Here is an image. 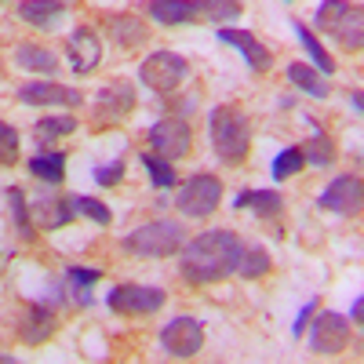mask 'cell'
I'll use <instances>...</instances> for the list:
<instances>
[{
  "instance_id": "2",
  "label": "cell",
  "mask_w": 364,
  "mask_h": 364,
  "mask_svg": "<svg viewBox=\"0 0 364 364\" xmlns=\"http://www.w3.org/2000/svg\"><path fill=\"white\" fill-rule=\"evenodd\" d=\"M208 135H211V149L223 164H240L252 149V120L240 106H215L208 117Z\"/></svg>"
},
{
  "instance_id": "19",
  "label": "cell",
  "mask_w": 364,
  "mask_h": 364,
  "mask_svg": "<svg viewBox=\"0 0 364 364\" xmlns=\"http://www.w3.org/2000/svg\"><path fill=\"white\" fill-rule=\"evenodd\" d=\"M149 18L161 22V26H190L197 22V4L193 0H149Z\"/></svg>"
},
{
  "instance_id": "31",
  "label": "cell",
  "mask_w": 364,
  "mask_h": 364,
  "mask_svg": "<svg viewBox=\"0 0 364 364\" xmlns=\"http://www.w3.org/2000/svg\"><path fill=\"white\" fill-rule=\"evenodd\" d=\"M269 266H273V259H269V252L266 248H245V255H240V266H237V273L245 281H259V277H266L269 273Z\"/></svg>"
},
{
  "instance_id": "1",
  "label": "cell",
  "mask_w": 364,
  "mask_h": 364,
  "mask_svg": "<svg viewBox=\"0 0 364 364\" xmlns=\"http://www.w3.org/2000/svg\"><path fill=\"white\" fill-rule=\"evenodd\" d=\"M178 255H182L178 273L190 284H219V281L237 273L245 245H240V237L230 233V230H208V233H197L190 245H182Z\"/></svg>"
},
{
  "instance_id": "18",
  "label": "cell",
  "mask_w": 364,
  "mask_h": 364,
  "mask_svg": "<svg viewBox=\"0 0 364 364\" xmlns=\"http://www.w3.org/2000/svg\"><path fill=\"white\" fill-rule=\"evenodd\" d=\"M302 120H306V128H310V139L299 146L302 161H306L310 168H331V164H336V142H331V135L317 124L310 113H302Z\"/></svg>"
},
{
  "instance_id": "30",
  "label": "cell",
  "mask_w": 364,
  "mask_h": 364,
  "mask_svg": "<svg viewBox=\"0 0 364 364\" xmlns=\"http://www.w3.org/2000/svg\"><path fill=\"white\" fill-rule=\"evenodd\" d=\"M302 168H306V161H302V149L299 146H284L277 157H273V164H269V175L277 178V182H288L291 175H299Z\"/></svg>"
},
{
  "instance_id": "14",
  "label": "cell",
  "mask_w": 364,
  "mask_h": 364,
  "mask_svg": "<svg viewBox=\"0 0 364 364\" xmlns=\"http://www.w3.org/2000/svg\"><path fill=\"white\" fill-rule=\"evenodd\" d=\"M73 219H77V208L70 197H58V193L29 197V223H33V230H58V226H70Z\"/></svg>"
},
{
  "instance_id": "28",
  "label": "cell",
  "mask_w": 364,
  "mask_h": 364,
  "mask_svg": "<svg viewBox=\"0 0 364 364\" xmlns=\"http://www.w3.org/2000/svg\"><path fill=\"white\" fill-rule=\"evenodd\" d=\"M197 4V15L215 22V26H230L240 18V0H193Z\"/></svg>"
},
{
  "instance_id": "36",
  "label": "cell",
  "mask_w": 364,
  "mask_h": 364,
  "mask_svg": "<svg viewBox=\"0 0 364 364\" xmlns=\"http://www.w3.org/2000/svg\"><path fill=\"white\" fill-rule=\"evenodd\" d=\"M124 178V161H109V164H95V182L99 186H117V182Z\"/></svg>"
},
{
  "instance_id": "21",
  "label": "cell",
  "mask_w": 364,
  "mask_h": 364,
  "mask_svg": "<svg viewBox=\"0 0 364 364\" xmlns=\"http://www.w3.org/2000/svg\"><path fill=\"white\" fill-rule=\"evenodd\" d=\"M15 66H22L29 73H48L51 77V73H58V55L51 48L22 41V44H15Z\"/></svg>"
},
{
  "instance_id": "35",
  "label": "cell",
  "mask_w": 364,
  "mask_h": 364,
  "mask_svg": "<svg viewBox=\"0 0 364 364\" xmlns=\"http://www.w3.org/2000/svg\"><path fill=\"white\" fill-rule=\"evenodd\" d=\"M18 146H22L18 132L8 124V120H0V168L18 164Z\"/></svg>"
},
{
  "instance_id": "3",
  "label": "cell",
  "mask_w": 364,
  "mask_h": 364,
  "mask_svg": "<svg viewBox=\"0 0 364 364\" xmlns=\"http://www.w3.org/2000/svg\"><path fill=\"white\" fill-rule=\"evenodd\" d=\"M124 252L139 255V259H171L178 255V248L186 245V230L175 219H154L146 226H135L132 233H124Z\"/></svg>"
},
{
  "instance_id": "11",
  "label": "cell",
  "mask_w": 364,
  "mask_h": 364,
  "mask_svg": "<svg viewBox=\"0 0 364 364\" xmlns=\"http://www.w3.org/2000/svg\"><path fill=\"white\" fill-rule=\"evenodd\" d=\"M200 346H204V328L197 317H175L161 328V350L168 357L186 360V357H197Z\"/></svg>"
},
{
  "instance_id": "8",
  "label": "cell",
  "mask_w": 364,
  "mask_h": 364,
  "mask_svg": "<svg viewBox=\"0 0 364 364\" xmlns=\"http://www.w3.org/2000/svg\"><path fill=\"white\" fill-rule=\"evenodd\" d=\"M139 95H135V84L132 80H109L95 91V99H91V113H95V124H120L132 109H135Z\"/></svg>"
},
{
  "instance_id": "38",
  "label": "cell",
  "mask_w": 364,
  "mask_h": 364,
  "mask_svg": "<svg viewBox=\"0 0 364 364\" xmlns=\"http://www.w3.org/2000/svg\"><path fill=\"white\" fill-rule=\"evenodd\" d=\"M360 314H364V299L357 295V299H353V306H350V324H360Z\"/></svg>"
},
{
  "instance_id": "34",
  "label": "cell",
  "mask_w": 364,
  "mask_h": 364,
  "mask_svg": "<svg viewBox=\"0 0 364 364\" xmlns=\"http://www.w3.org/2000/svg\"><path fill=\"white\" fill-rule=\"evenodd\" d=\"M73 200V208H77V215H84V219H91L95 226H109L113 223V211L99 200V197H87V193H77V197H70Z\"/></svg>"
},
{
  "instance_id": "7",
  "label": "cell",
  "mask_w": 364,
  "mask_h": 364,
  "mask_svg": "<svg viewBox=\"0 0 364 364\" xmlns=\"http://www.w3.org/2000/svg\"><path fill=\"white\" fill-rule=\"evenodd\" d=\"M106 302H109V310L120 314V317H149V314H157L168 302V291L154 288V284H117L106 295Z\"/></svg>"
},
{
  "instance_id": "10",
  "label": "cell",
  "mask_w": 364,
  "mask_h": 364,
  "mask_svg": "<svg viewBox=\"0 0 364 364\" xmlns=\"http://www.w3.org/2000/svg\"><path fill=\"white\" fill-rule=\"evenodd\" d=\"M310 346L314 353H324V357H336L350 346V321L343 314H328V310H314L310 317Z\"/></svg>"
},
{
  "instance_id": "20",
  "label": "cell",
  "mask_w": 364,
  "mask_h": 364,
  "mask_svg": "<svg viewBox=\"0 0 364 364\" xmlns=\"http://www.w3.org/2000/svg\"><path fill=\"white\" fill-rule=\"evenodd\" d=\"M66 8H70V0H18V18L37 29H51L55 18Z\"/></svg>"
},
{
  "instance_id": "9",
  "label": "cell",
  "mask_w": 364,
  "mask_h": 364,
  "mask_svg": "<svg viewBox=\"0 0 364 364\" xmlns=\"http://www.w3.org/2000/svg\"><path fill=\"white\" fill-rule=\"evenodd\" d=\"M146 139H149V154H157L171 164L186 157L190 146H193V132L182 117H161L157 124L146 132Z\"/></svg>"
},
{
  "instance_id": "13",
  "label": "cell",
  "mask_w": 364,
  "mask_h": 364,
  "mask_svg": "<svg viewBox=\"0 0 364 364\" xmlns=\"http://www.w3.org/2000/svg\"><path fill=\"white\" fill-rule=\"evenodd\" d=\"M18 102L26 106H48V109H77L84 102V95L70 84H58V80H26L18 87Z\"/></svg>"
},
{
  "instance_id": "22",
  "label": "cell",
  "mask_w": 364,
  "mask_h": 364,
  "mask_svg": "<svg viewBox=\"0 0 364 364\" xmlns=\"http://www.w3.org/2000/svg\"><path fill=\"white\" fill-rule=\"evenodd\" d=\"M102 281V269L95 266H66V288L70 299L77 302V306H91V288H95Z\"/></svg>"
},
{
  "instance_id": "24",
  "label": "cell",
  "mask_w": 364,
  "mask_h": 364,
  "mask_svg": "<svg viewBox=\"0 0 364 364\" xmlns=\"http://www.w3.org/2000/svg\"><path fill=\"white\" fill-rule=\"evenodd\" d=\"M233 208H255L262 219H269V215H281L284 197L277 190H240L233 197Z\"/></svg>"
},
{
  "instance_id": "27",
  "label": "cell",
  "mask_w": 364,
  "mask_h": 364,
  "mask_svg": "<svg viewBox=\"0 0 364 364\" xmlns=\"http://www.w3.org/2000/svg\"><path fill=\"white\" fill-rule=\"evenodd\" d=\"M146 37H149V29H146L142 18H135V15H117L113 18V41L120 48H139V44H146Z\"/></svg>"
},
{
  "instance_id": "17",
  "label": "cell",
  "mask_w": 364,
  "mask_h": 364,
  "mask_svg": "<svg viewBox=\"0 0 364 364\" xmlns=\"http://www.w3.org/2000/svg\"><path fill=\"white\" fill-rule=\"evenodd\" d=\"M215 37L223 41V44H233L237 51H240V58L255 70V73H266L269 66H273V55H269V48L252 33V29H215Z\"/></svg>"
},
{
  "instance_id": "15",
  "label": "cell",
  "mask_w": 364,
  "mask_h": 364,
  "mask_svg": "<svg viewBox=\"0 0 364 364\" xmlns=\"http://www.w3.org/2000/svg\"><path fill=\"white\" fill-rule=\"evenodd\" d=\"M66 58H70V70H73L77 77L95 73L99 63H102V41L91 33L87 26H77L73 33L66 37Z\"/></svg>"
},
{
  "instance_id": "16",
  "label": "cell",
  "mask_w": 364,
  "mask_h": 364,
  "mask_svg": "<svg viewBox=\"0 0 364 364\" xmlns=\"http://www.w3.org/2000/svg\"><path fill=\"white\" fill-rule=\"evenodd\" d=\"M55 328H58V317L51 302H29L18 317V339L26 346H41L55 336Z\"/></svg>"
},
{
  "instance_id": "39",
  "label": "cell",
  "mask_w": 364,
  "mask_h": 364,
  "mask_svg": "<svg viewBox=\"0 0 364 364\" xmlns=\"http://www.w3.org/2000/svg\"><path fill=\"white\" fill-rule=\"evenodd\" d=\"M350 106H353V113H360V109H364V99H360V87H353V91H350Z\"/></svg>"
},
{
  "instance_id": "4",
  "label": "cell",
  "mask_w": 364,
  "mask_h": 364,
  "mask_svg": "<svg viewBox=\"0 0 364 364\" xmlns=\"http://www.w3.org/2000/svg\"><path fill=\"white\" fill-rule=\"evenodd\" d=\"M314 18H317L321 33L331 37L343 51H360V44H364V11H360V4H350V0H321Z\"/></svg>"
},
{
  "instance_id": "37",
  "label": "cell",
  "mask_w": 364,
  "mask_h": 364,
  "mask_svg": "<svg viewBox=\"0 0 364 364\" xmlns=\"http://www.w3.org/2000/svg\"><path fill=\"white\" fill-rule=\"evenodd\" d=\"M317 306H321V302H317V299H310L306 306L299 310V317L291 321V336H306V324H310V317H314V310H317Z\"/></svg>"
},
{
  "instance_id": "29",
  "label": "cell",
  "mask_w": 364,
  "mask_h": 364,
  "mask_svg": "<svg viewBox=\"0 0 364 364\" xmlns=\"http://www.w3.org/2000/svg\"><path fill=\"white\" fill-rule=\"evenodd\" d=\"M73 132H77V117H70V113L37 120V142L41 146H51V139H63V135H73Z\"/></svg>"
},
{
  "instance_id": "32",
  "label": "cell",
  "mask_w": 364,
  "mask_h": 364,
  "mask_svg": "<svg viewBox=\"0 0 364 364\" xmlns=\"http://www.w3.org/2000/svg\"><path fill=\"white\" fill-rule=\"evenodd\" d=\"M8 208H11V219H15L18 237H22V240H29V237H33V223H29V197H26L18 186H11V190H8Z\"/></svg>"
},
{
  "instance_id": "12",
  "label": "cell",
  "mask_w": 364,
  "mask_h": 364,
  "mask_svg": "<svg viewBox=\"0 0 364 364\" xmlns=\"http://www.w3.org/2000/svg\"><path fill=\"white\" fill-rule=\"evenodd\" d=\"M360 204H364V186H360V175H336L321 190L317 208L324 211H336V215H360Z\"/></svg>"
},
{
  "instance_id": "23",
  "label": "cell",
  "mask_w": 364,
  "mask_h": 364,
  "mask_svg": "<svg viewBox=\"0 0 364 364\" xmlns=\"http://www.w3.org/2000/svg\"><path fill=\"white\" fill-rule=\"evenodd\" d=\"M29 175H37L48 186H58L66 178V157L55 154V149H41V154L29 157Z\"/></svg>"
},
{
  "instance_id": "25",
  "label": "cell",
  "mask_w": 364,
  "mask_h": 364,
  "mask_svg": "<svg viewBox=\"0 0 364 364\" xmlns=\"http://www.w3.org/2000/svg\"><path fill=\"white\" fill-rule=\"evenodd\" d=\"M288 80H291V87H302V91H306V95H314V99H328V95H331L324 73H317L310 63H291V66H288Z\"/></svg>"
},
{
  "instance_id": "26",
  "label": "cell",
  "mask_w": 364,
  "mask_h": 364,
  "mask_svg": "<svg viewBox=\"0 0 364 364\" xmlns=\"http://www.w3.org/2000/svg\"><path fill=\"white\" fill-rule=\"evenodd\" d=\"M291 29H295V37H299V44H302V51L310 55V66L317 70V73H336V58H328V51L321 48V41L314 37V29H306L302 22H291Z\"/></svg>"
},
{
  "instance_id": "6",
  "label": "cell",
  "mask_w": 364,
  "mask_h": 364,
  "mask_svg": "<svg viewBox=\"0 0 364 364\" xmlns=\"http://www.w3.org/2000/svg\"><path fill=\"white\" fill-rule=\"evenodd\" d=\"M186 77H190V63L178 51H154V55H146L142 66H139V80L149 91H157V95L178 91V84Z\"/></svg>"
},
{
  "instance_id": "5",
  "label": "cell",
  "mask_w": 364,
  "mask_h": 364,
  "mask_svg": "<svg viewBox=\"0 0 364 364\" xmlns=\"http://www.w3.org/2000/svg\"><path fill=\"white\" fill-rule=\"evenodd\" d=\"M219 204H223V182H219L215 175H208V171L190 175V178L175 190V208H178L186 219H208Z\"/></svg>"
},
{
  "instance_id": "33",
  "label": "cell",
  "mask_w": 364,
  "mask_h": 364,
  "mask_svg": "<svg viewBox=\"0 0 364 364\" xmlns=\"http://www.w3.org/2000/svg\"><path fill=\"white\" fill-rule=\"evenodd\" d=\"M142 168H146L149 182H154L157 190L175 186V164H171V161H164V157H157V154H142Z\"/></svg>"
}]
</instances>
